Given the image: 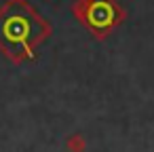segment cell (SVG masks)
Returning a JSON list of instances; mask_svg holds the SVG:
<instances>
[{"label": "cell", "mask_w": 154, "mask_h": 152, "mask_svg": "<svg viewBox=\"0 0 154 152\" xmlns=\"http://www.w3.org/2000/svg\"><path fill=\"white\" fill-rule=\"evenodd\" d=\"M49 34L51 26L26 0H9L0 9V49L13 61L32 59L34 49Z\"/></svg>", "instance_id": "1"}, {"label": "cell", "mask_w": 154, "mask_h": 152, "mask_svg": "<svg viewBox=\"0 0 154 152\" xmlns=\"http://www.w3.org/2000/svg\"><path fill=\"white\" fill-rule=\"evenodd\" d=\"M74 11L78 19L97 36H106L122 21V11L114 0H80Z\"/></svg>", "instance_id": "2"}, {"label": "cell", "mask_w": 154, "mask_h": 152, "mask_svg": "<svg viewBox=\"0 0 154 152\" xmlns=\"http://www.w3.org/2000/svg\"><path fill=\"white\" fill-rule=\"evenodd\" d=\"M66 146H68V150H70V152H80V150L85 148V141H82V137H80V135H72V137L68 139V144H66Z\"/></svg>", "instance_id": "3"}]
</instances>
